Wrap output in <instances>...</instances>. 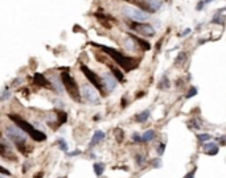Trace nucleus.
<instances>
[{
  "mask_svg": "<svg viewBox=\"0 0 226 178\" xmlns=\"http://www.w3.org/2000/svg\"><path fill=\"white\" fill-rule=\"evenodd\" d=\"M202 150L209 156H215L219 150V146H218V144H215L214 141H208V142H204Z\"/></svg>",
  "mask_w": 226,
  "mask_h": 178,
  "instance_id": "9b49d317",
  "label": "nucleus"
},
{
  "mask_svg": "<svg viewBox=\"0 0 226 178\" xmlns=\"http://www.w3.org/2000/svg\"><path fill=\"white\" fill-rule=\"evenodd\" d=\"M197 91H198V90H197V87H194V86H190V87H189V90H188V92L185 94V98H186V99H190V98H193V96L196 95V94H197Z\"/></svg>",
  "mask_w": 226,
  "mask_h": 178,
  "instance_id": "bb28decb",
  "label": "nucleus"
},
{
  "mask_svg": "<svg viewBox=\"0 0 226 178\" xmlns=\"http://www.w3.org/2000/svg\"><path fill=\"white\" fill-rule=\"evenodd\" d=\"M131 140L134 142H141V137H140L139 133H134V135L131 136Z\"/></svg>",
  "mask_w": 226,
  "mask_h": 178,
  "instance_id": "473e14b6",
  "label": "nucleus"
},
{
  "mask_svg": "<svg viewBox=\"0 0 226 178\" xmlns=\"http://www.w3.org/2000/svg\"><path fill=\"white\" fill-rule=\"evenodd\" d=\"M204 6H205V3H204V0H202V2H200V3L197 4V7H196V11H202Z\"/></svg>",
  "mask_w": 226,
  "mask_h": 178,
  "instance_id": "c9c22d12",
  "label": "nucleus"
},
{
  "mask_svg": "<svg viewBox=\"0 0 226 178\" xmlns=\"http://www.w3.org/2000/svg\"><path fill=\"white\" fill-rule=\"evenodd\" d=\"M34 82L36 83H38V86H44V87H50L49 85H50V83H49V81L46 78H44L41 74H36V75H34Z\"/></svg>",
  "mask_w": 226,
  "mask_h": 178,
  "instance_id": "a211bd4d",
  "label": "nucleus"
},
{
  "mask_svg": "<svg viewBox=\"0 0 226 178\" xmlns=\"http://www.w3.org/2000/svg\"><path fill=\"white\" fill-rule=\"evenodd\" d=\"M189 125H190V128H193V129H200V128H202V123H201L198 116H196L189 121Z\"/></svg>",
  "mask_w": 226,
  "mask_h": 178,
  "instance_id": "4be33fe9",
  "label": "nucleus"
},
{
  "mask_svg": "<svg viewBox=\"0 0 226 178\" xmlns=\"http://www.w3.org/2000/svg\"><path fill=\"white\" fill-rule=\"evenodd\" d=\"M196 169H197V167H194L193 170H190V172H188L185 174V177L184 178H194V173H196Z\"/></svg>",
  "mask_w": 226,
  "mask_h": 178,
  "instance_id": "f704fd0d",
  "label": "nucleus"
},
{
  "mask_svg": "<svg viewBox=\"0 0 226 178\" xmlns=\"http://www.w3.org/2000/svg\"><path fill=\"white\" fill-rule=\"evenodd\" d=\"M109 66H110V69H111V71L114 73L112 75L116 78V81H124V75H123V73H122L119 69L115 67V66H112V65H109Z\"/></svg>",
  "mask_w": 226,
  "mask_h": 178,
  "instance_id": "412c9836",
  "label": "nucleus"
},
{
  "mask_svg": "<svg viewBox=\"0 0 226 178\" xmlns=\"http://www.w3.org/2000/svg\"><path fill=\"white\" fill-rule=\"evenodd\" d=\"M115 133H118V140H119V141L123 140V136H124V135H123V131L118 128V129H115Z\"/></svg>",
  "mask_w": 226,
  "mask_h": 178,
  "instance_id": "72a5a7b5",
  "label": "nucleus"
},
{
  "mask_svg": "<svg viewBox=\"0 0 226 178\" xmlns=\"http://www.w3.org/2000/svg\"><path fill=\"white\" fill-rule=\"evenodd\" d=\"M130 28L134 32L141 34V36H146V37H152V36H155V33H156L155 28L151 27L150 24H147V23H134L132 21L130 24Z\"/></svg>",
  "mask_w": 226,
  "mask_h": 178,
  "instance_id": "6e6552de",
  "label": "nucleus"
},
{
  "mask_svg": "<svg viewBox=\"0 0 226 178\" xmlns=\"http://www.w3.org/2000/svg\"><path fill=\"white\" fill-rule=\"evenodd\" d=\"M9 98H11V91H9L8 88H4V90H3V92L0 94V102L8 100Z\"/></svg>",
  "mask_w": 226,
  "mask_h": 178,
  "instance_id": "a878e982",
  "label": "nucleus"
},
{
  "mask_svg": "<svg viewBox=\"0 0 226 178\" xmlns=\"http://www.w3.org/2000/svg\"><path fill=\"white\" fill-rule=\"evenodd\" d=\"M81 70H82V73L85 74V77L89 79V81L91 82V85L94 86L97 90H99V91H102L103 92V88H102V83H101V78L99 77H97L95 74H94V71H91L89 67L87 66H81Z\"/></svg>",
  "mask_w": 226,
  "mask_h": 178,
  "instance_id": "1a4fd4ad",
  "label": "nucleus"
},
{
  "mask_svg": "<svg viewBox=\"0 0 226 178\" xmlns=\"http://www.w3.org/2000/svg\"><path fill=\"white\" fill-rule=\"evenodd\" d=\"M9 119H11V120L19 128H21V129L25 132L28 136H31L33 140H36V141H45L46 140V135H45V133H44L42 131H38L37 128L33 127V124L25 121L20 116H17V115H9Z\"/></svg>",
  "mask_w": 226,
  "mask_h": 178,
  "instance_id": "f03ea898",
  "label": "nucleus"
},
{
  "mask_svg": "<svg viewBox=\"0 0 226 178\" xmlns=\"http://www.w3.org/2000/svg\"><path fill=\"white\" fill-rule=\"evenodd\" d=\"M171 87V82H169V78H168V75H164L161 77V79H160V82H159V88L160 90H168V88Z\"/></svg>",
  "mask_w": 226,
  "mask_h": 178,
  "instance_id": "dca6fc26",
  "label": "nucleus"
},
{
  "mask_svg": "<svg viewBox=\"0 0 226 178\" xmlns=\"http://www.w3.org/2000/svg\"><path fill=\"white\" fill-rule=\"evenodd\" d=\"M210 138H212V136H210L209 133H200V135H197V140H198V142H201V144L210 141Z\"/></svg>",
  "mask_w": 226,
  "mask_h": 178,
  "instance_id": "b1692460",
  "label": "nucleus"
},
{
  "mask_svg": "<svg viewBox=\"0 0 226 178\" xmlns=\"http://www.w3.org/2000/svg\"><path fill=\"white\" fill-rule=\"evenodd\" d=\"M217 140H218V141H219L222 145H225V144H226V136H222L221 138H218V137H217Z\"/></svg>",
  "mask_w": 226,
  "mask_h": 178,
  "instance_id": "e433bc0d",
  "label": "nucleus"
},
{
  "mask_svg": "<svg viewBox=\"0 0 226 178\" xmlns=\"http://www.w3.org/2000/svg\"><path fill=\"white\" fill-rule=\"evenodd\" d=\"M101 48L107 56H110L118 65H119L120 67H123L126 71H130V70H132V69H135L137 66V63H136V61L134 58L127 57V56H124V54H122L120 52H118L112 48H107V46H101Z\"/></svg>",
  "mask_w": 226,
  "mask_h": 178,
  "instance_id": "7ed1b4c3",
  "label": "nucleus"
},
{
  "mask_svg": "<svg viewBox=\"0 0 226 178\" xmlns=\"http://www.w3.org/2000/svg\"><path fill=\"white\" fill-rule=\"evenodd\" d=\"M155 136H156L155 131H152V129L146 131V132L143 133V135H140V137H141V142H150V141L154 140Z\"/></svg>",
  "mask_w": 226,
  "mask_h": 178,
  "instance_id": "2eb2a0df",
  "label": "nucleus"
},
{
  "mask_svg": "<svg viewBox=\"0 0 226 178\" xmlns=\"http://www.w3.org/2000/svg\"><path fill=\"white\" fill-rule=\"evenodd\" d=\"M105 137H106L105 132L101 131V129H97L94 133H93V137H91V141H90V148L95 146V145L99 144V142H102L103 140H105Z\"/></svg>",
  "mask_w": 226,
  "mask_h": 178,
  "instance_id": "ddd939ff",
  "label": "nucleus"
},
{
  "mask_svg": "<svg viewBox=\"0 0 226 178\" xmlns=\"http://www.w3.org/2000/svg\"><path fill=\"white\" fill-rule=\"evenodd\" d=\"M186 58H188V54H186V52H180L177 54V57L175 58V65L176 66H181L183 63H185Z\"/></svg>",
  "mask_w": 226,
  "mask_h": 178,
  "instance_id": "f3484780",
  "label": "nucleus"
},
{
  "mask_svg": "<svg viewBox=\"0 0 226 178\" xmlns=\"http://www.w3.org/2000/svg\"><path fill=\"white\" fill-rule=\"evenodd\" d=\"M4 135H6L7 140L9 142H12L20 152L28 153V150L25 148H28L27 142H28L29 136L21 129V128H19L16 124H7L6 128H4Z\"/></svg>",
  "mask_w": 226,
  "mask_h": 178,
  "instance_id": "f257e3e1",
  "label": "nucleus"
},
{
  "mask_svg": "<svg viewBox=\"0 0 226 178\" xmlns=\"http://www.w3.org/2000/svg\"><path fill=\"white\" fill-rule=\"evenodd\" d=\"M99 78H101V83H102L103 92L110 94V92H112L116 88L118 81H116V78L112 75V74H110V73H103Z\"/></svg>",
  "mask_w": 226,
  "mask_h": 178,
  "instance_id": "0eeeda50",
  "label": "nucleus"
},
{
  "mask_svg": "<svg viewBox=\"0 0 226 178\" xmlns=\"http://www.w3.org/2000/svg\"><path fill=\"white\" fill-rule=\"evenodd\" d=\"M57 145L60 146V149H61V150L67 152V142L65 141V138H63V137L57 138Z\"/></svg>",
  "mask_w": 226,
  "mask_h": 178,
  "instance_id": "393cba45",
  "label": "nucleus"
},
{
  "mask_svg": "<svg viewBox=\"0 0 226 178\" xmlns=\"http://www.w3.org/2000/svg\"><path fill=\"white\" fill-rule=\"evenodd\" d=\"M135 162H136L137 166H143V165L146 164V157H144L143 155H136V157H135Z\"/></svg>",
  "mask_w": 226,
  "mask_h": 178,
  "instance_id": "cd10ccee",
  "label": "nucleus"
},
{
  "mask_svg": "<svg viewBox=\"0 0 226 178\" xmlns=\"http://www.w3.org/2000/svg\"><path fill=\"white\" fill-rule=\"evenodd\" d=\"M189 33H190V29L188 28V29H185V31H184L183 33H181V34H180V36H181V37H184V36H188V34H189Z\"/></svg>",
  "mask_w": 226,
  "mask_h": 178,
  "instance_id": "4c0bfd02",
  "label": "nucleus"
},
{
  "mask_svg": "<svg viewBox=\"0 0 226 178\" xmlns=\"http://www.w3.org/2000/svg\"><path fill=\"white\" fill-rule=\"evenodd\" d=\"M224 11H226V8H221V9H218L217 11V13L214 15V17H213V20H212V23L213 24H224V19H222V16L221 15L224 13Z\"/></svg>",
  "mask_w": 226,
  "mask_h": 178,
  "instance_id": "aec40b11",
  "label": "nucleus"
},
{
  "mask_svg": "<svg viewBox=\"0 0 226 178\" xmlns=\"http://www.w3.org/2000/svg\"><path fill=\"white\" fill-rule=\"evenodd\" d=\"M163 6V0H144V8L148 9V12L159 11Z\"/></svg>",
  "mask_w": 226,
  "mask_h": 178,
  "instance_id": "f8f14e48",
  "label": "nucleus"
},
{
  "mask_svg": "<svg viewBox=\"0 0 226 178\" xmlns=\"http://www.w3.org/2000/svg\"><path fill=\"white\" fill-rule=\"evenodd\" d=\"M130 37H131L132 40H134V41H136L137 44H139V45H140L141 48H143L144 50H150V49H151V45H150V44L147 42V41H144V40H141V38H139V37H136V36H134V34H130Z\"/></svg>",
  "mask_w": 226,
  "mask_h": 178,
  "instance_id": "6ab92c4d",
  "label": "nucleus"
},
{
  "mask_svg": "<svg viewBox=\"0 0 226 178\" xmlns=\"http://www.w3.org/2000/svg\"><path fill=\"white\" fill-rule=\"evenodd\" d=\"M81 153L82 152L80 149H77V150H73V152H66V155H67V157H76V156H80Z\"/></svg>",
  "mask_w": 226,
  "mask_h": 178,
  "instance_id": "2f4dec72",
  "label": "nucleus"
},
{
  "mask_svg": "<svg viewBox=\"0 0 226 178\" xmlns=\"http://www.w3.org/2000/svg\"><path fill=\"white\" fill-rule=\"evenodd\" d=\"M150 116H151V111L150 110H144L143 112L137 113V115L135 116V121H137V123H146L150 119Z\"/></svg>",
  "mask_w": 226,
  "mask_h": 178,
  "instance_id": "4468645a",
  "label": "nucleus"
},
{
  "mask_svg": "<svg viewBox=\"0 0 226 178\" xmlns=\"http://www.w3.org/2000/svg\"><path fill=\"white\" fill-rule=\"evenodd\" d=\"M127 2H134V0H127Z\"/></svg>",
  "mask_w": 226,
  "mask_h": 178,
  "instance_id": "79ce46f5",
  "label": "nucleus"
},
{
  "mask_svg": "<svg viewBox=\"0 0 226 178\" xmlns=\"http://www.w3.org/2000/svg\"><path fill=\"white\" fill-rule=\"evenodd\" d=\"M152 166H154V169H159L161 166V158L158 157V158H154V161H152Z\"/></svg>",
  "mask_w": 226,
  "mask_h": 178,
  "instance_id": "c756f323",
  "label": "nucleus"
},
{
  "mask_svg": "<svg viewBox=\"0 0 226 178\" xmlns=\"http://www.w3.org/2000/svg\"><path fill=\"white\" fill-rule=\"evenodd\" d=\"M122 13L124 15L127 19L132 20L134 23H143L148 20V13H146L143 9L131 7V6H123L122 7Z\"/></svg>",
  "mask_w": 226,
  "mask_h": 178,
  "instance_id": "39448f33",
  "label": "nucleus"
},
{
  "mask_svg": "<svg viewBox=\"0 0 226 178\" xmlns=\"http://www.w3.org/2000/svg\"><path fill=\"white\" fill-rule=\"evenodd\" d=\"M124 46H126L127 50H132V49H134V40H132L131 37L127 38L124 41Z\"/></svg>",
  "mask_w": 226,
  "mask_h": 178,
  "instance_id": "c85d7f7f",
  "label": "nucleus"
},
{
  "mask_svg": "<svg viewBox=\"0 0 226 178\" xmlns=\"http://www.w3.org/2000/svg\"><path fill=\"white\" fill-rule=\"evenodd\" d=\"M183 82H184L183 79H177V81H176V87H177V88H179V87H181V86H183V85H181Z\"/></svg>",
  "mask_w": 226,
  "mask_h": 178,
  "instance_id": "58836bf2",
  "label": "nucleus"
},
{
  "mask_svg": "<svg viewBox=\"0 0 226 178\" xmlns=\"http://www.w3.org/2000/svg\"><path fill=\"white\" fill-rule=\"evenodd\" d=\"M94 173L97 177H101L103 173H105V165L102 162H95L94 164Z\"/></svg>",
  "mask_w": 226,
  "mask_h": 178,
  "instance_id": "5701e85b",
  "label": "nucleus"
},
{
  "mask_svg": "<svg viewBox=\"0 0 226 178\" xmlns=\"http://www.w3.org/2000/svg\"><path fill=\"white\" fill-rule=\"evenodd\" d=\"M80 94H81V98L86 103H89V104H98V103L101 102V98H99V95H98L97 90L94 87H91L90 85H87V83L81 85Z\"/></svg>",
  "mask_w": 226,
  "mask_h": 178,
  "instance_id": "423d86ee",
  "label": "nucleus"
},
{
  "mask_svg": "<svg viewBox=\"0 0 226 178\" xmlns=\"http://www.w3.org/2000/svg\"><path fill=\"white\" fill-rule=\"evenodd\" d=\"M212 2H213V0H204V3H205V6H206V4H209V3H212Z\"/></svg>",
  "mask_w": 226,
  "mask_h": 178,
  "instance_id": "ea45409f",
  "label": "nucleus"
},
{
  "mask_svg": "<svg viewBox=\"0 0 226 178\" xmlns=\"http://www.w3.org/2000/svg\"><path fill=\"white\" fill-rule=\"evenodd\" d=\"M0 178H7V177H4V176L2 174V173H0Z\"/></svg>",
  "mask_w": 226,
  "mask_h": 178,
  "instance_id": "a19ab883",
  "label": "nucleus"
},
{
  "mask_svg": "<svg viewBox=\"0 0 226 178\" xmlns=\"http://www.w3.org/2000/svg\"><path fill=\"white\" fill-rule=\"evenodd\" d=\"M61 79H62V83H63V88L65 91L69 92L70 98H73L74 100L80 102L81 100V94H80V87L76 85V81L73 79L67 73H62L61 74Z\"/></svg>",
  "mask_w": 226,
  "mask_h": 178,
  "instance_id": "20e7f679",
  "label": "nucleus"
},
{
  "mask_svg": "<svg viewBox=\"0 0 226 178\" xmlns=\"http://www.w3.org/2000/svg\"><path fill=\"white\" fill-rule=\"evenodd\" d=\"M48 81H49V83H50V88H53V90H54L57 94H63L65 88H63L62 79H61V77L58 75V74H56V73L50 74V75L48 77Z\"/></svg>",
  "mask_w": 226,
  "mask_h": 178,
  "instance_id": "9d476101",
  "label": "nucleus"
},
{
  "mask_svg": "<svg viewBox=\"0 0 226 178\" xmlns=\"http://www.w3.org/2000/svg\"><path fill=\"white\" fill-rule=\"evenodd\" d=\"M164 150H165V144H164V142H161V144H159V146H158V149H156V152H158L159 156H161V155H164Z\"/></svg>",
  "mask_w": 226,
  "mask_h": 178,
  "instance_id": "7c9ffc66",
  "label": "nucleus"
}]
</instances>
